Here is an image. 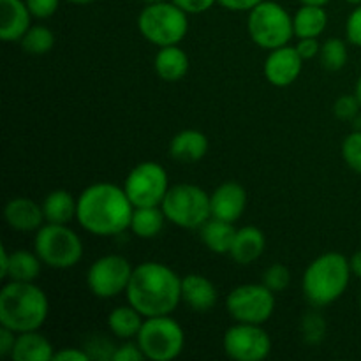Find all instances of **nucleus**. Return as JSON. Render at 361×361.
Wrapping results in <instances>:
<instances>
[{"instance_id": "16", "label": "nucleus", "mask_w": 361, "mask_h": 361, "mask_svg": "<svg viewBox=\"0 0 361 361\" xmlns=\"http://www.w3.org/2000/svg\"><path fill=\"white\" fill-rule=\"evenodd\" d=\"M32 13L25 0H0V39L20 42L28 32Z\"/></svg>"}, {"instance_id": "42", "label": "nucleus", "mask_w": 361, "mask_h": 361, "mask_svg": "<svg viewBox=\"0 0 361 361\" xmlns=\"http://www.w3.org/2000/svg\"><path fill=\"white\" fill-rule=\"evenodd\" d=\"M261 2L263 0H217V4H221L228 11H250Z\"/></svg>"}, {"instance_id": "24", "label": "nucleus", "mask_w": 361, "mask_h": 361, "mask_svg": "<svg viewBox=\"0 0 361 361\" xmlns=\"http://www.w3.org/2000/svg\"><path fill=\"white\" fill-rule=\"evenodd\" d=\"M145 323V316L129 303V305L116 307L108 316V328L115 337L130 341L136 338L140 334L141 326Z\"/></svg>"}, {"instance_id": "49", "label": "nucleus", "mask_w": 361, "mask_h": 361, "mask_svg": "<svg viewBox=\"0 0 361 361\" xmlns=\"http://www.w3.org/2000/svg\"><path fill=\"white\" fill-rule=\"evenodd\" d=\"M345 2H348V4H355V6H360L361 0H345Z\"/></svg>"}, {"instance_id": "17", "label": "nucleus", "mask_w": 361, "mask_h": 361, "mask_svg": "<svg viewBox=\"0 0 361 361\" xmlns=\"http://www.w3.org/2000/svg\"><path fill=\"white\" fill-rule=\"evenodd\" d=\"M4 217L11 229L20 233L37 231L42 222L46 221L42 204H37L28 197H14V200L7 201L6 208H4Z\"/></svg>"}, {"instance_id": "31", "label": "nucleus", "mask_w": 361, "mask_h": 361, "mask_svg": "<svg viewBox=\"0 0 361 361\" xmlns=\"http://www.w3.org/2000/svg\"><path fill=\"white\" fill-rule=\"evenodd\" d=\"M303 341L310 345H317L326 337V323L323 317L316 312H309L302 321Z\"/></svg>"}, {"instance_id": "30", "label": "nucleus", "mask_w": 361, "mask_h": 361, "mask_svg": "<svg viewBox=\"0 0 361 361\" xmlns=\"http://www.w3.org/2000/svg\"><path fill=\"white\" fill-rule=\"evenodd\" d=\"M321 63L328 71H341L348 63V46L342 39L331 37L321 46Z\"/></svg>"}, {"instance_id": "10", "label": "nucleus", "mask_w": 361, "mask_h": 361, "mask_svg": "<svg viewBox=\"0 0 361 361\" xmlns=\"http://www.w3.org/2000/svg\"><path fill=\"white\" fill-rule=\"evenodd\" d=\"M123 190L134 208L161 207L169 190L168 173L157 162H141L127 175Z\"/></svg>"}, {"instance_id": "48", "label": "nucleus", "mask_w": 361, "mask_h": 361, "mask_svg": "<svg viewBox=\"0 0 361 361\" xmlns=\"http://www.w3.org/2000/svg\"><path fill=\"white\" fill-rule=\"evenodd\" d=\"M145 4H157V2H166V0H143Z\"/></svg>"}, {"instance_id": "46", "label": "nucleus", "mask_w": 361, "mask_h": 361, "mask_svg": "<svg viewBox=\"0 0 361 361\" xmlns=\"http://www.w3.org/2000/svg\"><path fill=\"white\" fill-rule=\"evenodd\" d=\"M69 4H76V6H87V4L95 2V0H66Z\"/></svg>"}, {"instance_id": "36", "label": "nucleus", "mask_w": 361, "mask_h": 361, "mask_svg": "<svg viewBox=\"0 0 361 361\" xmlns=\"http://www.w3.org/2000/svg\"><path fill=\"white\" fill-rule=\"evenodd\" d=\"M345 35L351 44L361 48V4L349 14L348 23H345Z\"/></svg>"}, {"instance_id": "44", "label": "nucleus", "mask_w": 361, "mask_h": 361, "mask_svg": "<svg viewBox=\"0 0 361 361\" xmlns=\"http://www.w3.org/2000/svg\"><path fill=\"white\" fill-rule=\"evenodd\" d=\"M349 264H351L353 275H356V277L361 279V250L353 254V257L349 259Z\"/></svg>"}, {"instance_id": "23", "label": "nucleus", "mask_w": 361, "mask_h": 361, "mask_svg": "<svg viewBox=\"0 0 361 361\" xmlns=\"http://www.w3.org/2000/svg\"><path fill=\"white\" fill-rule=\"evenodd\" d=\"M235 235L236 229L233 222L222 221L217 217H210L201 226V240L207 249L215 254H229Z\"/></svg>"}, {"instance_id": "11", "label": "nucleus", "mask_w": 361, "mask_h": 361, "mask_svg": "<svg viewBox=\"0 0 361 361\" xmlns=\"http://www.w3.org/2000/svg\"><path fill=\"white\" fill-rule=\"evenodd\" d=\"M226 307L236 323L264 324L275 310V293L264 284H243L229 293Z\"/></svg>"}, {"instance_id": "29", "label": "nucleus", "mask_w": 361, "mask_h": 361, "mask_svg": "<svg viewBox=\"0 0 361 361\" xmlns=\"http://www.w3.org/2000/svg\"><path fill=\"white\" fill-rule=\"evenodd\" d=\"M20 44L28 55H46L55 46V34L44 25H34L21 37Z\"/></svg>"}, {"instance_id": "34", "label": "nucleus", "mask_w": 361, "mask_h": 361, "mask_svg": "<svg viewBox=\"0 0 361 361\" xmlns=\"http://www.w3.org/2000/svg\"><path fill=\"white\" fill-rule=\"evenodd\" d=\"M361 108V102L355 95H342L335 101L334 104V113L337 118L341 120H355L358 116Z\"/></svg>"}, {"instance_id": "37", "label": "nucleus", "mask_w": 361, "mask_h": 361, "mask_svg": "<svg viewBox=\"0 0 361 361\" xmlns=\"http://www.w3.org/2000/svg\"><path fill=\"white\" fill-rule=\"evenodd\" d=\"M141 360H147L145 358L143 351H141V348L136 344H133V342H127V344H122L118 345V348L115 349V353H113V361H141Z\"/></svg>"}, {"instance_id": "15", "label": "nucleus", "mask_w": 361, "mask_h": 361, "mask_svg": "<svg viewBox=\"0 0 361 361\" xmlns=\"http://www.w3.org/2000/svg\"><path fill=\"white\" fill-rule=\"evenodd\" d=\"M212 217L235 224L247 207V192L240 183L226 182L210 194Z\"/></svg>"}, {"instance_id": "14", "label": "nucleus", "mask_w": 361, "mask_h": 361, "mask_svg": "<svg viewBox=\"0 0 361 361\" xmlns=\"http://www.w3.org/2000/svg\"><path fill=\"white\" fill-rule=\"evenodd\" d=\"M303 59L300 56L298 49L291 46H281L271 49L270 55L264 60V78L274 87H289L298 80L302 73Z\"/></svg>"}, {"instance_id": "7", "label": "nucleus", "mask_w": 361, "mask_h": 361, "mask_svg": "<svg viewBox=\"0 0 361 361\" xmlns=\"http://www.w3.org/2000/svg\"><path fill=\"white\" fill-rule=\"evenodd\" d=\"M166 219L183 229H197L212 217L210 194L192 183L169 187L161 204Z\"/></svg>"}, {"instance_id": "4", "label": "nucleus", "mask_w": 361, "mask_h": 361, "mask_svg": "<svg viewBox=\"0 0 361 361\" xmlns=\"http://www.w3.org/2000/svg\"><path fill=\"white\" fill-rule=\"evenodd\" d=\"M351 264L344 254L326 252L307 267L302 289L307 302L314 307H326L345 293L351 279Z\"/></svg>"}, {"instance_id": "35", "label": "nucleus", "mask_w": 361, "mask_h": 361, "mask_svg": "<svg viewBox=\"0 0 361 361\" xmlns=\"http://www.w3.org/2000/svg\"><path fill=\"white\" fill-rule=\"evenodd\" d=\"M25 2L30 9L32 16L37 18V20H46L56 13L60 0H25Z\"/></svg>"}, {"instance_id": "12", "label": "nucleus", "mask_w": 361, "mask_h": 361, "mask_svg": "<svg viewBox=\"0 0 361 361\" xmlns=\"http://www.w3.org/2000/svg\"><path fill=\"white\" fill-rule=\"evenodd\" d=\"M133 271L134 268L130 267L129 259L120 254L99 257L88 268V289L97 298H115L127 291Z\"/></svg>"}, {"instance_id": "33", "label": "nucleus", "mask_w": 361, "mask_h": 361, "mask_svg": "<svg viewBox=\"0 0 361 361\" xmlns=\"http://www.w3.org/2000/svg\"><path fill=\"white\" fill-rule=\"evenodd\" d=\"M342 157L353 171L361 175V130L349 134L342 143Z\"/></svg>"}, {"instance_id": "50", "label": "nucleus", "mask_w": 361, "mask_h": 361, "mask_svg": "<svg viewBox=\"0 0 361 361\" xmlns=\"http://www.w3.org/2000/svg\"><path fill=\"white\" fill-rule=\"evenodd\" d=\"M360 310H361V295H360Z\"/></svg>"}, {"instance_id": "18", "label": "nucleus", "mask_w": 361, "mask_h": 361, "mask_svg": "<svg viewBox=\"0 0 361 361\" xmlns=\"http://www.w3.org/2000/svg\"><path fill=\"white\" fill-rule=\"evenodd\" d=\"M217 289L210 279L200 274H189L182 279V300L196 312H207L217 305Z\"/></svg>"}, {"instance_id": "13", "label": "nucleus", "mask_w": 361, "mask_h": 361, "mask_svg": "<svg viewBox=\"0 0 361 361\" xmlns=\"http://www.w3.org/2000/svg\"><path fill=\"white\" fill-rule=\"evenodd\" d=\"M224 351L236 361H263L271 351V338L261 324L236 323L226 331Z\"/></svg>"}, {"instance_id": "38", "label": "nucleus", "mask_w": 361, "mask_h": 361, "mask_svg": "<svg viewBox=\"0 0 361 361\" xmlns=\"http://www.w3.org/2000/svg\"><path fill=\"white\" fill-rule=\"evenodd\" d=\"M171 2H175L187 14H201L212 9V6L217 4V0H171Z\"/></svg>"}, {"instance_id": "39", "label": "nucleus", "mask_w": 361, "mask_h": 361, "mask_svg": "<svg viewBox=\"0 0 361 361\" xmlns=\"http://www.w3.org/2000/svg\"><path fill=\"white\" fill-rule=\"evenodd\" d=\"M296 49H298L300 56H302L303 60H310L314 59V56L319 55L321 44L319 41H317V37H303L300 39L298 44H296Z\"/></svg>"}, {"instance_id": "41", "label": "nucleus", "mask_w": 361, "mask_h": 361, "mask_svg": "<svg viewBox=\"0 0 361 361\" xmlns=\"http://www.w3.org/2000/svg\"><path fill=\"white\" fill-rule=\"evenodd\" d=\"M18 334L16 331L9 330V328L2 326L0 328V355L2 356H11L14 348V342H16Z\"/></svg>"}, {"instance_id": "45", "label": "nucleus", "mask_w": 361, "mask_h": 361, "mask_svg": "<svg viewBox=\"0 0 361 361\" xmlns=\"http://www.w3.org/2000/svg\"><path fill=\"white\" fill-rule=\"evenodd\" d=\"M302 4H310V6H326L330 0H300Z\"/></svg>"}, {"instance_id": "3", "label": "nucleus", "mask_w": 361, "mask_h": 361, "mask_svg": "<svg viewBox=\"0 0 361 361\" xmlns=\"http://www.w3.org/2000/svg\"><path fill=\"white\" fill-rule=\"evenodd\" d=\"M48 312V296L34 282L11 281L0 291V324L16 334L39 330Z\"/></svg>"}, {"instance_id": "5", "label": "nucleus", "mask_w": 361, "mask_h": 361, "mask_svg": "<svg viewBox=\"0 0 361 361\" xmlns=\"http://www.w3.org/2000/svg\"><path fill=\"white\" fill-rule=\"evenodd\" d=\"M137 28L141 35L152 44L164 46L180 44L189 30V20L185 11L180 9L175 2L147 4L137 16Z\"/></svg>"}, {"instance_id": "47", "label": "nucleus", "mask_w": 361, "mask_h": 361, "mask_svg": "<svg viewBox=\"0 0 361 361\" xmlns=\"http://www.w3.org/2000/svg\"><path fill=\"white\" fill-rule=\"evenodd\" d=\"M356 97H358V101L361 102V76L358 78V83H356V90H355Z\"/></svg>"}, {"instance_id": "43", "label": "nucleus", "mask_w": 361, "mask_h": 361, "mask_svg": "<svg viewBox=\"0 0 361 361\" xmlns=\"http://www.w3.org/2000/svg\"><path fill=\"white\" fill-rule=\"evenodd\" d=\"M9 256L6 247H0V277L6 279L7 275V267H9Z\"/></svg>"}, {"instance_id": "2", "label": "nucleus", "mask_w": 361, "mask_h": 361, "mask_svg": "<svg viewBox=\"0 0 361 361\" xmlns=\"http://www.w3.org/2000/svg\"><path fill=\"white\" fill-rule=\"evenodd\" d=\"M126 293L145 317L169 316L182 302V277L166 264L147 261L134 268Z\"/></svg>"}, {"instance_id": "9", "label": "nucleus", "mask_w": 361, "mask_h": 361, "mask_svg": "<svg viewBox=\"0 0 361 361\" xmlns=\"http://www.w3.org/2000/svg\"><path fill=\"white\" fill-rule=\"evenodd\" d=\"M137 345L145 358L152 361H171L178 358L185 345L183 328L169 316L145 317L140 334L136 337Z\"/></svg>"}, {"instance_id": "25", "label": "nucleus", "mask_w": 361, "mask_h": 361, "mask_svg": "<svg viewBox=\"0 0 361 361\" xmlns=\"http://www.w3.org/2000/svg\"><path fill=\"white\" fill-rule=\"evenodd\" d=\"M328 25V14L324 6H310L303 4L296 14L293 16V27L295 35L298 39L303 37H319Z\"/></svg>"}, {"instance_id": "27", "label": "nucleus", "mask_w": 361, "mask_h": 361, "mask_svg": "<svg viewBox=\"0 0 361 361\" xmlns=\"http://www.w3.org/2000/svg\"><path fill=\"white\" fill-rule=\"evenodd\" d=\"M168 221L161 207H143L134 208L133 221H130V231L137 238H155L164 228V222Z\"/></svg>"}, {"instance_id": "20", "label": "nucleus", "mask_w": 361, "mask_h": 361, "mask_svg": "<svg viewBox=\"0 0 361 361\" xmlns=\"http://www.w3.org/2000/svg\"><path fill=\"white\" fill-rule=\"evenodd\" d=\"M208 152V137L201 130L185 129L175 134L169 145V154L175 161L185 162H197L207 155Z\"/></svg>"}, {"instance_id": "8", "label": "nucleus", "mask_w": 361, "mask_h": 361, "mask_svg": "<svg viewBox=\"0 0 361 361\" xmlns=\"http://www.w3.org/2000/svg\"><path fill=\"white\" fill-rule=\"evenodd\" d=\"M247 30L250 39L259 48L277 49L286 46L295 35L293 16L277 2L263 0L254 9L249 11L247 18Z\"/></svg>"}, {"instance_id": "32", "label": "nucleus", "mask_w": 361, "mask_h": 361, "mask_svg": "<svg viewBox=\"0 0 361 361\" xmlns=\"http://www.w3.org/2000/svg\"><path fill=\"white\" fill-rule=\"evenodd\" d=\"M291 282V271L282 263H275L268 267L263 274V284L274 293L284 291Z\"/></svg>"}, {"instance_id": "28", "label": "nucleus", "mask_w": 361, "mask_h": 361, "mask_svg": "<svg viewBox=\"0 0 361 361\" xmlns=\"http://www.w3.org/2000/svg\"><path fill=\"white\" fill-rule=\"evenodd\" d=\"M42 261L41 257L28 250H14L9 256V267H7L6 279L16 282H34L41 274Z\"/></svg>"}, {"instance_id": "21", "label": "nucleus", "mask_w": 361, "mask_h": 361, "mask_svg": "<svg viewBox=\"0 0 361 361\" xmlns=\"http://www.w3.org/2000/svg\"><path fill=\"white\" fill-rule=\"evenodd\" d=\"M53 356V345L37 330L18 334L11 353V358L14 361H51Z\"/></svg>"}, {"instance_id": "40", "label": "nucleus", "mask_w": 361, "mask_h": 361, "mask_svg": "<svg viewBox=\"0 0 361 361\" xmlns=\"http://www.w3.org/2000/svg\"><path fill=\"white\" fill-rule=\"evenodd\" d=\"M55 361H88L90 356L85 349H76V348H66L62 351H56L55 356H53Z\"/></svg>"}, {"instance_id": "22", "label": "nucleus", "mask_w": 361, "mask_h": 361, "mask_svg": "<svg viewBox=\"0 0 361 361\" xmlns=\"http://www.w3.org/2000/svg\"><path fill=\"white\" fill-rule=\"evenodd\" d=\"M155 73L168 83L180 81L189 71V56L178 44L159 48L154 60Z\"/></svg>"}, {"instance_id": "26", "label": "nucleus", "mask_w": 361, "mask_h": 361, "mask_svg": "<svg viewBox=\"0 0 361 361\" xmlns=\"http://www.w3.org/2000/svg\"><path fill=\"white\" fill-rule=\"evenodd\" d=\"M42 212H44L46 222L69 224L78 214V200H74L71 192L63 189L53 190L46 196L44 203H42Z\"/></svg>"}, {"instance_id": "6", "label": "nucleus", "mask_w": 361, "mask_h": 361, "mask_svg": "<svg viewBox=\"0 0 361 361\" xmlns=\"http://www.w3.org/2000/svg\"><path fill=\"white\" fill-rule=\"evenodd\" d=\"M34 250L46 267L67 270L76 267L83 257V242L67 224L46 222L37 229Z\"/></svg>"}, {"instance_id": "19", "label": "nucleus", "mask_w": 361, "mask_h": 361, "mask_svg": "<svg viewBox=\"0 0 361 361\" xmlns=\"http://www.w3.org/2000/svg\"><path fill=\"white\" fill-rule=\"evenodd\" d=\"M264 247H267L264 233L256 226H245V228L236 229L229 256L233 257L235 263L247 267V264L259 259L261 254L264 252Z\"/></svg>"}, {"instance_id": "1", "label": "nucleus", "mask_w": 361, "mask_h": 361, "mask_svg": "<svg viewBox=\"0 0 361 361\" xmlns=\"http://www.w3.org/2000/svg\"><path fill=\"white\" fill-rule=\"evenodd\" d=\"M134 204L123 187L94 183L78 197L76 219L85 231L97 236L122 235L130 228Z\"/></svg>"}]
</instances>
